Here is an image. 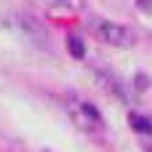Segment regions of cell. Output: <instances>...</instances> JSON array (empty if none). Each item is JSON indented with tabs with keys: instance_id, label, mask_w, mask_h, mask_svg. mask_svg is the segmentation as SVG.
I'll list each match as a JSON object with an SVG mask.
<instances>
[{
	"instance_id": "cell-5",
	"label": "cell",
	"mask_w": 152,
	"mask_h": 152,
	"mask_svg": "<svg viewBox=\"0 0 152 152\" xmlns=\"http://www.w3.org/2000/svg\"><path fill=\"white\" fill-rule=\"evenodd\" d=\"M67 45H69V53H72L75 59H83V56H86V45H83V40H80L77 35H69V37H67Z\"/></svg>"
},
{
	"instance_id": "cell-6",
	"label": "cell",
	"mask_w": 152,
	"mask_h": 152,
	"mask_svg": "<svg viewBox=\"0 0 152 152\" xmlns=\"http://www.w3.org/2000/svg\"><path fill=\"white\" fill-rule=\"evenodd\" d=\"M139 144L144 152H152V134H139Z\"/></svg>"
},
{
	"instance_id": "cell-3",
	"label": "cell",
	"mask_w": 152,
	"mask_h": 152,
	"mask_svg": "<svg viewBox=\"0 0 152 152\" xmlns=\"http://www.w3.org/2000/svg\"><path fill=\"white\" fill-rule=\"evenodd\" d=\"M37 5H45V8H56V11H83L86 8V0H32Z\"/></svg>"
},
{
	"instance_id": "cell-1",
	"label": "cell",
	"mask_w": 152,
	"mask_h": 152,
	"mask_svg": "<svg viewBox=\"0 0 152 152\" xmlns=\"http://www.w3.org/2000/svg\"><path fill=\"white\" fill-rule=\"evenodd\" d=\"M94 35L102 40V43H110V45H120V48H128L136 43V35L123 27V24H115V21H94Z\"/></svg>"
},
{
	"instance_id": "cell-4",
	"label": "cell",
	"mask_w": 152,
	"mask_h": 152,
	"mask_svg": "<svg viewBox=\"0 0 152 152\" xmlns=\"http://www.w3.org/2000/svg\"><path fill=\"white\" fill-rule=\"evenodd\" d=\"M128 123L136 134H152V120L144 115H128Z\"/></svg>"
},
{
	"instance_id": "cell-2",
	"label": "cell",
	"mask_w": 152,
	"mask_h": 152,
	"mask_svg": "<svg viewBox=\"0 0 152 152\" xmlns=\"http://www.w3.org/2000/svg\"><path fill=\"white\" fill-rule=\"evenodd\" d=\"M69 112H72V120L80 128H86V131H102V115H99V110L94 104L69 99Z\"/></svg>"
}]
</instances>
